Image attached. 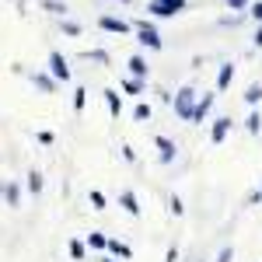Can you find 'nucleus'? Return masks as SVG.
<instances>
[{
	"instance_id": "39448f33",
	"label": "nucleus",
	"mask_w": 262,
	"mask_h": 262,
	"mask_svg": "<svg viewBox=\"0 0 262 262\" xmlns=\"http://www.w3.org/2000/svg\"><path fill=\"white\" fill-rule=\"evenodd\" d=\"M46 67H49V77H53L56 84H67V81H70V63H67V56H63L60 49H53V53H49Z\"/></svg>"
},
{
	"instance_id": "6ab92c4d",
	"label": "nucleus",
	"mask_w": 262,
	"mask_h": 262,
	"mask_svg": "<svg viewBox=\"0 0 262 262\" xmlns=\"http://www.w3.org/2000/svg\"><path fill=\"white\" fill-rule=\"evenodd\" d=\"M84 245H88L91 252H98V255H101V252H105V245H108V234H101V231H91Z\"/></svg>"
},
{
	"instance_id": "cd10ccee",
	"label": "nucleus",
	"mask_w": 262,
	"mask_h": 262,
	"mask_svg": "<svg viewBox=\"0 0 262 262\" xmlns=\"http://www.w3.org/2000/svg\"><path fill=\"white\" fill-rule=\"evenodd\" d=\"M168 210H171L175 217H185V203H182V196H171V200H168Z\"/></svg>"
},
{
	"instance_id": "0eeeda50",
	"label": "nucleus",
	"mask_w": 262,
	"mask_h": 262,
	"mask_svg": "<svg viewBox=\"0 0 262 262\" xmlns=\"http://www.w3.org/2000/svg\"><path fill=\"white\" fill-rule=\"evenodd\" d=\"M98 28H101V32H108V35H129V32H133V25H129L126 18H116V14H101Z\"/></svg>"
},
{
	"instance_id": "423d86ee",
	"label": "nucleus",
	"mask_w": 262,
	"mask_h": 262,
	"mask_svg": "<svg viewBox=\"0 0 262 262\" xmlns=\"http://www.w3.org/2000/svg\"><path fill=\"white\" fill-rule=\"evenodd\" d=\"M154 147H158V161L161 164H175V158H179V143L171 140V137L158 133V137H154Z\"/></svg>"
},
{
	"instance_id": "f3484780",
	"label": "nucleus",
	"mask_w": 262,
	"mask_h": 262,
	"mask_svg": "<svg viewBox=\"0 0 262 262\" xmlns=\"http://www.w3.org/2000/svg\"><path fill=\"white\" fill-rule=\"evenodd\" d=\"M119 84H122V91H126V95H137V98L147 91V81H137V77H122Z\"/></svg>"
},
{
	"instance_id": "4be33fe9",
	"label": "nucleus",
	"mask_w": 262,
	"mask_h": 262,
	"mask_svg": "<svg viewBox=\"0 0 262 262\" xmlns=\"http://www.w3.org/2000/svg\"><path fill=\"white\" fill-rule=\"evenodd\" d=\"M242 98L248 101L252 108H255V105L262 101V84H248V88H245V95H242Z\"/></svg>"
},
{
	"instance_id": "7ed1b4c3",
	"label": "nucleus",
	"mask_w": 262,
	"mask_h": 262,
	"mask_svg": "<svg viewBox=\"0 0 262 262\" xmlns=\"http://www.w3.org/2000/svg\"><path fill=\"white\" fill-rule=\"evenodd\" d=\"M147 11L154 18H175L182 11H189V0H147Z\"/></svg>"
},
{
	"instance_id": "5701e85b",
	"label": "nucleus",
	"mask_w": 262,
	"mask_h": 262,
	"mask_svg": "<svg viewBox=\"0 0 262 262\" xmlns=\"http://www.w3.org/2000/svg\"><path fill=\"white\" fill-rule=\"evenodd\" d=\"M245 129H248L252 137H259V133H262V116H259V112H248V119H245Z\"/></svg>"
},
{
	"instance_id": "2f4dec72",
	"label": "nucleus",
	"mask_w": 262,
	"mask_h": 262,
	"mask_svg": "<svg viewBox=\"0 0 262 262\" xmlns=\"http://www.w3.org/2000/svg\"><path fill=\"white\" fill-rule=\"evenodd\" d=\"M252 0H227V11H248Z\"/></svg>"
},
{
	"instance_id": "c85d7f7f",
	"label": "nucleus",
	"mask_w": 262,
	"mask_h": 262,
	"mask_svg": "<svg viewBox=\"0 0 262 262\" xmlns=\"http://www.w3.org/2000/svg\"><path fill=\"white\" fill-rule=\"evenodd\" d=\"M213 262H234V245H224L221 252H217V259Z\"/></svg>"
},
{
	"instance_id": "2eb2a0df",
	"label": "nucleus",
	"mask_w": 262,
	"mask_h": 262,
	"mask_svg": "<svg viewBox=\"0 0 262 262\" xmlns=\"http://www.w3.org/2000/svg\"><path fill=\"white\" fill-rule=\"evenodd\" d=\"M42 185H46L42 171H39V168H32V171H28V179H25V189H28L32 196H39V192H42Z\"/></svg>"
},
{
	"instance_id": "20e7f679",
	"label": "nucleus",
	"mask_w": 262,
	"mask_h": 262,
	"mask_svg": "<svg viewBox=\"0 0 262 262\" xmlns=\"http://www.w3.org/2000/svg\"><path fill=\"white\" fill-rule=\"evenodd\" d=\"M213 101H217V91H203V95H196V105H192L189 122H192V126L206 122V119H210V112H213Z\"/></svg>"
},
{
	"instance_id": "b1692460",
	"label": "nucleus",
	"mask_w": 262,
	"mask_h": 262,
	"mask_svg": "<svg viewBox=\"0 0 262 262\" xmlns=\"http://www.w3.org/2000/svg\"><path fill=\"white\" fill-rule=\"evenodd\" d=\"M60 28H63V35H70V39H77L84 28L77 25V21H70V18H60Z\"/></svg>"
},
{
	"instance_id": "c9c22d12",
	"label": "nucleus",
	"mask_w": 262,
	"mask_h": 262,
	"mask_svg": "<svg viewBox=\"0 0 262 262\" xmlns=\"http://www.w3.org/2000/svg\"><path fill=\"white\" fill-rule=\"evenodd\" d=\"M252 42H255V49H262V21H259V28H255V39Z\"/></svg>"
},
{
	"instance_id": "f257e3e1",
	"label": "nucleus",
	"mask_w": 262,
	"mask_h": 262,
	"mask_svg": "<svg viewBox=\"0 0 262 262\" xmlns=\"http://www.w3.org/2000/svg\"><path fill=\"white\" fill-rule=\"evenodd\" d=\"M133 25V35H137V42L140 46H147L150 53H158V49H164V39H161V32L150 25L147 18H140V21H129Z\"/></svg>"
},
{
	"instance_id": "f704fd0d",
	"label": "nucleus",
	"mask_w": 262,
	"mask_h": 262,
	"mask_svg": "<svg viewBox=\"0 0 262 262\" xmlns=\"http://www.w3.org/2000/svg\"><path fill=\"white\" fill-rule=\"evenodd\" d=\"M122 158H126V161L133 164V161H137V150H133V147H129V143H126V147H122Z\"/></svg>"
},
{
	"instance_id": "aec40b11",
	"label": "nucleus",
	"mask_w": 262,
	"mask_h": 262,
	"mask_svg": "<svg viewBox=\"0 0 262 262\" xmlns=\"http://www.w3.org/2000/svg\"><path fill=\"white\" fill-rule=\"evenodd\" d=\"M42 11H49L53 18H67V11H70V7H67L63 0H42Z\"/></svg>"
},
{
	"instance_id": "72a5a7b5",
	"label": "nucleus",
	"mask_w": 262,
	"mask_h": 262,
	"mask_svg": "<svg viewBox=\"0 0 262 262\" xmlns=\"http://www.w3.org/2000/svg\"><path fill=\"white\" fill-rule=\"evenodd\" d=\"M164 262H179V245H171V248L164 252Z\"/></svg>"
},
{
	"instance_id": "1a4fd4ad",
	"label": "nucleus",
	"mask_w": 262,
	"mask_h": 262,
	"mask_svg": "<svg viewBox=\"0 0 262 262\" xmlns=\"http://www.w3.org/2000/svg\"><path fill=\"white\" fill-rule=\"evenodd\" d=\"M126 67H129V77H137V81H147V77H150V67H147V60H143L140 53H133V56L126 60Z\"/></svg>"
},
{
	"instance_id": "393cba45",
	"label": "nucleus",
	"mask_w": 262,
	"mask_h": 262,
	"mask_svg": "<svg viewBox=\"0 0 262 262\" xmlns=\"http://www.w3.org/2000/svg\"><path fill=\"white\" fill-rule=\"evenodd\" d=\"M84 60H95V63H101V67H108L112 56H108L105 49H88V53H84Z\"/></svg>"
},
{
	"instance_id": "412c9836",
	"label": "nucleus",
	"mask_w": 262,
	"mask_h": 262,
	"mask_svg": "<svg viewBox=\"0 0 262 262\" xmlns=\"http://www.w3.org/2000/svg\"><path fill=\"white\" fill-rule=\"evenodd\" d=\"M150 116H154L150 101H137V105H133V119L137 122H150Z\"/></svg>"
},
{
	"instance_id": "6e6552de",
	"label": "nucleus",
	"mask_w": 262,
	"mask_h": 262,
	"mask_svg": "<svg viewBox=\"0 0 262 262\" xmlns=\"http://www.w3.org/2000/svg\"><path fill=\"white\" fill-rule=\"evenodd\" d=\"M231 126H234L231 116H217L213 126H210V143H224V140H227V133H231Z\"/></svg>"
},
{
	"instance_id": "58836bf2",
	"label": "nucleus",
	"mask_w": 262,
	"mask_h": 262,
	"mask_svg": "<svg viewBox=\"0 0 262 262\" xmlns=\"http://www.w3.org/2000/svg\"><path fill=\"white\" fill-rule=\"evenodd\" d=\"M259 196H262V185H259Z\"/></svg>"
},
{
	"instance_id": "a211bd4d",
	"label": "nucleus",
	"mask_w": 262,
	"mask_h": 262,
	"mask_svg": "<svg viewBox=\"0 0 262 262\" xmlns=\"http://www.w3.org/2000/svg\"><path fill=\"white\" fill-rule=\"evenodd\" d=\"M67 248H70V259H74V262H84V259H88V245H84L81 238H70V242H67Z\"/></svg>"
},
{
	"instance_id": "f03ea898",
	"label": "nucleus",
	"mask_w": 262,
	"mask_h": 262,
	"mask_svg": "<svg viewBox=\"0 0 262 262\" xmlns=\"http://www.w3.org/2000/svg\"><path fill=\"white\" fill-rule=\"evenodd\" d=\"M171 105H175V116L189 122V116H192V105H196V88H192V84H182L179 91H175V98H171Z\"/></svg>"
},
{
	"instance_id": "a878e982",
	"label": "nucleus",
	"mask_w": 262,
	"mask_h": 262,
	"mask_svg": "<svg viewBox=\"0 0 262 262\" xmlns=\"http://www.w3.org/2000/svg\"><path fill=\"white\" fill-rule=\"evenodd\" d=\"M88 105V88H74V112H84Z\"/></svg>"
},
{
	"instance_id": "dca6fc26",
	"label": "nucleus",
	"mask_w": 262,
	"mask_h": 262,
	"mask_svg": "<svg viewBox=\"0 0 262 262\" xmlns=\"http://www.w3.org/2000/svg\"><path fill=\"white\" fill-rule=\"evenodd\" d=\"M4 200H7V206H14V210L21 206V185L18 182H7L4 185Z\"/></svg>"
},
{
	"instance_id": "c756f323",
	"label": "nucleus",
	"mask_w": 262,
	"mask_h": 262,
	"mask_svg": "<svg viewBox=\"0 0 262 262\" xmlns=\"http://www.w3.org/2000/svg\"><path fill=\"white\" fill-rule=\"evenodd\" d=\"M221 25H224V28H238V25H242V14H224Z\"/></svg>"
},
{
	"instance_id": "9b49d317",
	"label": "nucleus",
	"mask_w": 262,
	"mask_h": 262,
	"mask_svg": "<svg viewBox=\"0 0 262 262\" xmlns=\"http://www.w3.org/2000/svg\"><path fill=\"white\" fill-rule=\"evenodd\" d=\"M119 206L129 213V217H140V200H137L133 189H122V192H119Z\"/></svg>"
},
{
	"instance_id": "e433bc0d",
	"label": "nucleus",
	"mask_w": 262,
	"mask_h": 262,
	"mask_svg": "<svg viewBox=\"0 0 262 262\" xmlns=\"http://www.w3.org/2000/svg\"><path fill=\"white\" fill-rule=\"evenodd\" d=\"M98 262H119V259H112L108 252H101V259H98Z\"/></svg>"
},
{
	"instance_id": "7c9ffc66",
	"label": "nucleus",
	"mask_w": 262,
	"mask_h": 262,
	"mask_svg": "<svg viewBox=\"0 0 262 262\" xmlns=\"http://www.w3.org/2000/svg\"><path fill=\"white\" fill-rule=\"evenodd\" d=\"M248 18L262 21V0H252V4H248Z\"/></svg>"
},
{
	"instance_id": "ddd939ff",
	"label": "nucleus",
	"mask_w": 262,
	"mask_h": 262,
	"mask_svg": "<svg viewBox=\"0 0 262 262\" xmlns=\"http://www.w3.org/2000/svg\"><path fill=\"white\" fill-rule=\"evenodd\" d=\"M105 252L112 255V259H133V248L126 242H119V238H108V245H105Z\"/></svg>"
},
{
	"instance_id": "f8f14e48",
	"label": "nucleus",
	"mask_w": 262,
	"mask_h": 262,
	"mask_svg": "<svg viewBox=\"0 0 262 262\" xmlns=\"http://www.w3.org/2000/svg\"><path fill=\"white\" fill-rule=\"evenodd\" d=\"M101 98H105V105H108V116H112V119H119V112H122L119 91H116V88H105V91H101Z\"/></svg>"
},
{
	"instance_id": "bb28decb",
	"label": "nucleus",
	"mask_w": 262,
	"mask_h": 262,
	"mask_svg": "<svg viewBox=\"0 0 262 262\" xmlns=\"http://www.w3.org/2000/svg\"><path fill=\"white\" fill-rule=\"evenodd\" d=\"M88 200H91V210H105V206H108V200H105V192H101V189H91V196H88Z\"/></svg>"
},
{
	"instance_id": "473e14b6",
	"label": "nucleus",
	"mask_w": 262,
	"mask_h": 262,
	"mask_svg": "<svg viewBox=\"0 0 262 262\" xmlns=\"http://www.w3.org/2000/svg\"><path fill=\"white\" fill-rule=\"evenodd\" d=\"M35 140H39V143H46V147H49V143L56 140V137H53V133H49V129H39V133H35Z\"/></svg>"
},
{
	"instance_id": "4468645a",
	"label": "nucleus",
	"mask_w": 262,
	"mask_h": 262,
	"mask_svg": "<svg viewBox=\"0 0 262 262\" xmlns=\"http://www.w3.org/2000/svg\"><path fill=\"white\" fill-rule=\"evenodd\" d=\"M234 74H238V70H234V63H224L221 70H217V91H227L231 81H234Z\"/></svg>"
},
{
	"instance_id": "4c0bfd02",
	"label": "nucleus",
	"mask_w": 262,
	"mask_h": 262,
	"mask_svg": "<svg viewBox=\"0 0 262 262\" xmlns=\"http://www.w3.org/2000/svg\"><path fill=\"white\" fill-rule=\"evenodd\" d=\"M116 4H129V0H116Z\"/></svg>"
},
{
	"instance_id": "9d476101",
	"label": "nucleus",
	"mask_w": 262,
	"mask_h": 262,
	"mask_svg": "<svg viewBox=\"0 0 262 262\" xmlns=\"http://www.w3.org/2000/svg\"><path fill=\"white\" fill-rule=\"evenodd\" d=\"M28 77H32V84L39 88L42 95H53V91L60 88V84H56V81H53V77H49V70H32Z\"/></svg>"
}]
</instances>
